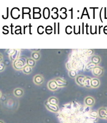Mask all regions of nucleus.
<instances>
[{
    "label": "nucleus",
    "instance_id": "nucleus-25",
    "mask_svg": "<svg viewBox=\"0 0 107 123\" xmlns=\"http://www.w3.org/2000/svg\"><path fill=\"white\" fill-rule=\"evenodd\" d=\"M85 15H86V16H87V18H88V19H90V16H89V14L88 11H87V8H86V7H85V8H84L83 11V12H82L81 16V17H80V19H82V18H83V16H85Z\"/></svg>",
    "mask_w": 107,
    "mask_h": 123
},
{
    "label": "nucleus",
    "instance_id": "nucleus-14",
    "mask_svg": "<svg viewBox=\"0 0 107 123\" xmlns=\"http://www.w3.org/2000/svg\"><path fill=\"white\" fill-rule=\"evenodd\" d=\"M92 88H98L100 85V80L97 78H93L91 82Z\"/></svg>",
    "mask_w": 107,
    "mask_h": 123
},
{
    "label": "nucleus",
    "instance_id": "nucleus-52",
    "mask_svg": "<svg viewBox=\"0 0 107 123\" xmlns=\"http://www.w3.org/2000/svg\"><path fill=\"white\" fill-rule=\"evenodd\" d=\"M0 123H4L3 121H0Z\"/></svg>",
    "mask_w": 107,
    "mask_h": 123
},
{
    "label": "nucleus",
    "instance_id": "nucleus-8",
    "mask_svg": "<svg viewBox=\"0 0 107 123\" xmlns=\"http://www.w3.org/2000/svg\"><path fill=\"white\" fill-rule=\"evenodd\" d=\"M85 78H86V77L84 76H81V75L77 76V77L75 78L76 82H77L80 86H84V87H85V85H84V82H85Z\"/></svg>",
    "mask_w": 107,
    "mask_h": 123
},
{
    "label": "nucleus",
    "instance_id": "nucleus-7",
    "mask_svg": "<svg viewBox=\"0 0 107 123\" xmlns=\"http://www.w3.org/2000/svg\"><path fill=\"white\" fill-rule=\"evenodd\" d=\"M44 81V79L42 76H41L40 74H37L34 76V82L36 84V85H40L42 84Z\"/></svg>",
    "mask_w": 107,
    "mask_h": 123
},
{
    "label": "nucleus",
    "instance_id": "nucleus-46",
    "mask_svg": "<svg viewBox=\"0 0 107 123\" xmlns=\"http://www.w3.org/2000/svg\"><path fill=\"white\" fill-rule=\"evenodd\" d=\"M9 18V7H7V12H6V17L5 20Z\"/></svg>",
    "mask_w": 107,
    "mask_h": 123
},
{
    "label": "nucleus",
    "instance_id": "nucleus-9",
    "mask_svg": "<svg viewBox=\"0 0 107 123\" xmlns=\"http://www.w3.org/2000/svg\"><path fill=\"white\" fill-rule=\"evenodd\" d=\"M54 80L56 82L57 85H58V87H62V86H66V85H67V82L64 79H62L60 78V77L56 78Z\"/></svg>",
    "mask_w": 107,
    "mask_h": 123
},
{
    "label": "nucleus",
    "instance_id": "nucleus-12",
    "mask_svg": "<svg viewBox=\"0 0 107 123\" xmlns=\"http://www.w3.org/2000/svg\"><path fill=\"white\" fill-rule=\"evenodd\" d=\"M50 12V9L47 7H45L43 9V17H44V18L45 20H48L51 16Z\"/></svg>",
    "mask_w": 107,
    "mask_h": 123
},
{
    "label": "nucleus",
    "instance_id": "nucleus-24",
    "mask_svg": "<svg viewBox=\"0 0 107 123\" xmlns=\"http://www.w3.org/2000/svg\"><path fill=\"white\" fill-rule=\"evenodd\" d=\"M45 28H44V26H42V25H40V26H39L38 27H37V33H38L39 35H42L44 33V32H45Z\"/></svg>",
    "mask_w": 107,
    "mask_h": 123
},
{
    "label": "nucleus",
    "instance_id": "nucleus-40",
    "mask_svg": "<svg viewBox=\"0 0 107 123\" xmlns=\"http://www.w3.org/2000/svg\"><path fill=\"white\" fill-rule=\"evenodd\" d=\"M102 9H103V8H102L100 11V13H99V17H100V20L101 22L103 23V20L102 19Z\"/></svg>",
    "mask_w": 107,
    "mask_h": 123
},
{
    "label": "nucleus",
    "instance_id": "nucleus-39",
    "mask_svg": "<svg viewBox=\"0 0 107 123\" xmlns=\"http://www.w3.org/2000/svg\"><path fill=\"white\" fill-rule=\"evenodd\" d=\"M28 28H29V34L30 35H32V32H31V28H33V25H31V23H29V25H28Z\"/></svg>",
    "mask_w": 107,
    "mask_h": 123
},
{
    "label": "nucleus",
    "instance_id": "nucleus-11",
    "mask_svg": "<svg viewBox=\"0 0 107 123\" xmlns=\"http://www.w3.org/2000/svg\"><path fill=\"white\" fill-rule=\"evenodd\" d=\"M22 13H21V15H22V19L25 18V14H28L29 15V19H31V14H30V12L31 11V9L29 7H22Z\"/></svg>",
    "mask_w": 107,
    "mask_h": 123
},
{
    "label": "nucleus",
    "instance_id": "nucleus-17",
    "mask_svg": "<svg viewBox=\"0 0 107 123\" xmlns=\"http://www.w3.org/2000/svg\"><path fill=\"white\" fill-rule=\"evenodd\" d=\"M100 61H101V59L99 56H97V55H94V56H93L91 57V62L95 65L99 64V63L100 62Z\"/></svg>",
    "mask_w": 107,
    "mask_h": 123
},
{
    "label": "nucleus",
    "instance_id": "nucleus-29",
    "mask_svg": "<svg viewBox=\"0 0 107 123\" xmlns=\"http://www.w3.org/2000/svg\"><path fill=\"white\" fill-rule=\"evenodd\" d=\"M97 66V65L94 64V63H93V62H90V63H89L88 64L86 65V68L88 69H93V68H94V67H95Z\"/></svg>",
    "mask_w": 107,
    "mask_h": 123
},
{
    "label": "nucleus",
    "instance_id": "nucleus-33",
    "mask_svg": "<svg viewBox=\"0 0 107 123\" xmlns=\"http://www.w3.org/2000/svg\"><path fill=\"white\" fill-rule=\"evenodd\" d=\"M61 12H62V14H64V13H66L67 12V9L66 7H61L60 10Z\"/></svg>",
    "mask_w": 107,
    "mask_h": 123
},
{
    "label": "nucleus",
    "instance_id": "nucleus-31",
    "mask_svg": "<svg viewBox=\"0 0 107 123\" xmlns=\"http://www.w3.org/2000/svg\"><path fill=\"white\" fill-rule=\"evenodd\" d=\"M41 9L37 7H33V13H40Z\"/></svg>",
    "mask_w": 107,
    "mask_h": 123
},
{
    "label": "nucleus",
    "instance_id": "nucleus-3",
    "mask_svg": "<svg viewBox=\"0 0 107 123\" xmlns=\"http://www.w3.org/2000/svg\"><path fill=\"white\" fill-rule=\"evenodd\" d=\"M98 117L102 119H107V109L105 107H101L98 110Z\"/></svg>",
    "mask_w": 107,
    "mask_h": 123
},
{
    "label": "nucleus",
    "instance_id": "nucleus-5",
    "mask_svg": "<svg viewBox=\"0 0 107 123\" xmlns=\"http://www.w3.org/2000/svg\"><path fill=\"white\" fill-rule=\"evenodd\" d=\"M45 104L46 105V107L50 111H53V112H58L59 111V108L58 105H53L52 104L49 103L48 101H47Z\"/></svg>",
    "mask_w": 107,
    "mask_h": 123
},
{
    "label": "nucleus",
    "instance_id": "nucleus-28",
    "mask_svg": "<svg viewBox=\"0 0 107 123\" xmlns=\"http://www.w3.org/2000/svg\"><path fill=\"white\" fill-rule=\"evenodd\" d=\"M9 27L8 26H6V25H5V26H4L3 27V34H4V35H7V34H9Z\"/></svg>",
    "mask_w": 107,
    "mask_h": 123
},
{
    "label": "nucleus",
    "instance_id": "nucleus-27",
    "mask_svg": "<svg viewBox=\"0 0 107 123\" xmlns=\"http://www.w3.org/2000/svg\"><path fill=\"white\" fill-rule=\"evenodd\" d=\"M69 76H70V77H72V78H75V77L76 78L77 76V72H76V71L74 70V69H71V70L69 71Z\"/></svg>",
    "mask_w": 107,
    "mask_h": 123
},
{
    "label": "nucleus",
    "instance_id": "nucleus-21",
    "mask_svg": "<svg viewBox=\"0 0 107 123\" xmlns=\"http://www.w3.org/2000/svg\"><path fill=\"white\" fill-rule=\"evenodd\" d=\"M53 27L50 25H48V26H47L45 28V32H46L47 34L48 35H50L53 33Z\"/></svg>",
    "mask_w": 107,
    "mask_h": 123
},
{
    "label": "nucleus",
    "instance_id": "nucleus-44",
    "mask_svg": "<svg viewBox=\"0 0 107 123\" xmlns=\"http://www.w3.org/2000/svg\"><path fill=\"white\" fill-rule=\"evenodd\" d=\"M56 23H54V34H56Z\"/></svg>",
    "mask_w": 107,
    "mask_h": 123
},
{
    "label": "nucleus",
    "instance_id": "nucleus-36",
    "mask_svg": "<svg viewBox=\"0 0 107 123\" xmlns=\"http://www.w3.org/2000/svg\"><path fill=\"white\" fill-rule=\"evenodd\" d=\"M59 16H60V15H59V14L58 13V14L52 15H51V17H52V18L53 19V20H56V19H57L58 18Z\"/></svg>",
    "mask_w": 107,
    "mask_h": 123
},
{
    "label": "nucleus",
    "instance_id": "nucleus-41",
    "mask_svg": "<svg viewBox=\"0 0 107 123\" xmlns=\"http://www.w3.org/2000/svg\"><path fill=\"white\" fill-rule=\"evenodd\" d=\"M10 27H11V34L12 35H13V24L11 23V25H10Z\"/></svg>",
    "mask_w": 107,
    "mask_h": 123
},
{
    "label": "nucleus",
    "instance_id": "nucleus-19",
    "mask_svg": "<svg viewBox=\"0 0 107 123\" xmlns=\"http://www.w3.org/2000/svg\"><path fill=\"white\" fill-rule=\"evenodd\" d=\"M22 70H23V72L24 73L27 74H28L31 73L32 70H33V68L29 67V66L27 65L25 67H24L23 69Z\"/></svg>",
    "mask_w": 107,
    "mask_h": 123
},
{
    "label": "nucleus",
    "instance_id": "nucleus-32",
    "mask_svg": "<svg viewBox=\"0 0 107 123\" xmlns=\"http://www.w3.org/2000/svg\"><path fill=\"white\" fill-rule=\"evenodd\" d=\"M51 11H52V12H53V14H58V9L57 7H53L52 9V10H51Z\"/></svg>",
    "mask_w": 107,
    "mask_h": 123
},
{
    "label": "nucleus",
    "instance_id": "nucleus-15",
    "mask_svg": "<svg viewBox=\"0 0 107 123\" xmlns=\"http://www.w3.org/2000/svg\"><path fill=\"white\" fill-rule=\"evenodd\" d=\"M92 79L89 77H86L85 79V82H84V85L85 87L87 88H91V82Z\"/></svg>",
    "mask_w": 107,
    "mask_h": 123
},
{
    "label": "nucleus",
    "instance_id": "nucleus-51",
    "mask_svg": "<svg viewBox=\"0 0 107 123\" xmlns=\"http://www.w3.org/2000/svg\"><path fill=\"white\" fill-rule=\"evenodd\" d=\"M103 28V26H99V34H100V29L101 28Z\"/></svg>",
    "mask_w": 107,
    "mask_h": 123
},
{
    "label": "nucleus",
    "instance_id": "nucleus-38",
    "mask_svg": "<svg viewBox=\"0 0 107 123\" xmlns=\"http://www.w3.org/2000/svg\"><path fill=\"white\" fill-rule=\"evenodd\" d=\"M0 68H1V69H0L1 71H3V69H4V68H5V65H4V63H2V62H1V64H0Z\"/></svg>",
    "mask_w": 107,
    "mask_h": 123
},
{
    "label": "nucleus",
    "instance_id": "nucleus-45",
    "mask_svg": "<svg viewBox=\"0 0 107 123\" xmlns=\"http://www.w3.org/2000/svg\"><path fill=\"white\" fill-rule=\"evenodd\" d=\"M60 34V23H58V34Z\"/></svg>",
    "mask_w": 107,
    "mask_h": 123
},
{
    "label": "nucleus",
    "instance_id": "nucleus-47",
    "mask_svg": "<svg viewBox=\"0 0 107 123\" xmlns=\"http://www.w3.org/2000/svg\"><path fill=\"white\" fill-rule=\"evenodd\" d=\"M31 51H33V52H39L40 51V49H31Z\"/></svg>",
    "mask_w": 107,
    "mask_h": 123
},
{
    "label": "nucleus",
    "instance_id": "nucleus-23",
    "mask_svg": "<svg viewBox=\"0 0 107 123\" xmlns=\"http://www.w3.org/2000/svg\"><path fill=\"white\" fill-rule=\"evenodd\" d=\"M32 59H33L34 60H39L40 57V55L39 52H33L32 53Z\"/></svg>",
    "mask_w": 107,
    "mask_h": 123
},
{
    "label": "nucleus",
    "instance_id": "nucleus-18",
    "mask_svg": "<svg viewBox=\"0 0 107 123\" xmlns=\"http://www.w3.org/2000/svg\"><path fill=\"white\" fill-rule=\"evenodd\" d=\"M35 65H36V60H34L32 58L27 59V65L31 67V68H33L35 66Z\"/></svg>",
    "mask_w": 107,
    "mask_h": 123
},
{
    "label": "nucleus",
    "instance_id": "nucleus-2",
    "mask_svg": "<svg viewBox=\"0 0 107 123\" xmlns=\"http://www.w3.org/2000/svg\"><path fill=\"white\" fill-rule=\"evenodd\" d=\"M20 9L19 7H13L11 9V16L12 18L14 20L19 18L20 17V14H19V12Z\"/></svg>",
    "mask_w": 107,
    "mask_h": 123
},
{
    "label": "nucleus",
    "instance_id": "nucleus-48",
    "mask_svg": "<svg viewBox=\"0 0 107 123\" xmlns=\"http://www.w3.org/2000/svg\"><path fill=\"white\" fill-rule=\"evenodd\" d=\"M28 28V25L27 26V25H25L23 26V34H26V28Z\"/></svg>",
    "mask_w": 107,
    "mask_h": 123
},
{
    "label": "nucleus",
    "instance_id": "nucleus-4",
    "mask_svg": "<svg viewBox=\"0 0 107 123\" xmlns=\"http://www.w3.org/2000/svg\"><path fill=\"white\" fill-rule=\"evenodd\" d=\"M93 74L96 77H99L103 74V69L100 67L96 66L93 69Z\"/></svg>",
    "mask_w": 107,
    "mask_h": 123
},
{
    "label": "nucleus",
    "instance_id": "nucleus-34",
    "mask_svg": "<svg viewBox=\"0 0 107 123\" xmlns=\"http://www.w3.org/2000/svg\"><path fill=\"white\" fill-rule=\"evenodd\" d=\"M69 11L71 13V14H70V18L73 19L74 18V8L72 7L69 10Z\"/></svg>",
    "mask_w": 107,
    "mask_h": 123
},
{
    "label": "nucleus",
    "instance_id": "nucleus-10",
    "mask_svg": "<svg viewBox=\"0 0 107 123\" xmlns=\"http://www.w3.org/2000/svg\"><path fill=\"white\" fill-rule=\"evenodd\" d=\"M85 103L87 106L92 107L95 103V100L93 98L91 97V96H88V97L85 98Z\"/></svg>",
    "mask_w": 107,
    "mask_h": 123
},
{
    "label": "nucleus",
    "instance_id": "nucleus-49",
    "mask_svg": "<svg viewBox=\"0 0 107 123\" xmlns=\"http://www.w3.org/2000/svg\"><path fill=\"white\" fill-rule=\"evenodd\" d=\"M84 26H85V23H82V34H85V31H84Z\"/></svg>",
    "mask_w": 107,
    "mask_h": 123
},
{
    "label": "nucleus",
    "instance_id": "nucleus-43",
    "mask_svg": "<svg viewBox=\"0 0 107 123\" xmlns=\"http://www.w3.org/2000/svg\"><path fill=\"white\" fill-rule=\"evenodd\" d=\"M103 32H104L105 34L107 35V26H105V27H103Z\"/></svg>",
    "mask_w": 107,
    "mask_h": 123
},
{
    "label": "nucleus",
    "instance_id": "nucleus-42",
    "mask_svg": "<svg viewBox=\"0 0 107 123\" xmlns=\"http://www.w3.org/2000/svg\"><path fill=\"white\" fill-rule=\"evenodd\" d=\"M89 26H89L88 23H86V34H87V35L89 34L88 32V28L89 27Z\"/></svg>",
    "mask_w": 107,
    "mask_h": 123
},
{
    "label": "nucleus",
    "instance_id": "nucleus-50",
    "mask_svg": "<svg viewBox=\"0 0 107 123\" xmlns=\"http://www.w3.org/2000/svg\"><path fill=\"white\" fill-rule=\"evenodd\" d=\"M105 19H107V8H105Z\"/></svg>",
    "mask_w": 107,
    "mask_h": 123
},
{
    "label": "nucleus",
    "instance_id": "nucleus-26",
    "mask_svg": "<svg viewBox=\"0 0 107 123\" xmlns=\"http://www.w3.org/2000/svg\"><path fill=\"white\" fill-rule=\"evenodd\" d=\"M65 31H66V33L68 34V35L71 34L72 33V26H70V25L67 26L66 27V29H65Z\"/></svg>",
    "mask_w": 107,
    "mask_h": 123
},
{
    "label": "nucleus",
    "instance_id": "nucleus-37",
    "mask_svg": "<svg viewBox=\"0 0 107 123\" xmlns=\"http://www.w3.org/2000/svg\"><path fill=\"white\" fill-rule=\"evenodd\" d=\"M60 18L62 19V20H64V19H66L67 17V13H64V16H63L62 15H60Z\"/></svg>",
    "mask_w": 107,
    "mask_h": 123
},
{
    "label": "nucleus",
    "instance_id": "nucleus-6",
    "mask_svg": "<svg viewBox=\"0 0 107 123\" xmlns=\"http://www.w3.org/2000/svg\"><path fill=\"white\" fill-rule=\"evenodd\" d=\"M48 88L52 91H55L58 89V86L57 85L56 82L55 80H52L48 83Z\"/></svg>",
    "mask_w": 107,
    "mask_h": 123
},
{
    "label": "nucleus",
    "instance_id": "nucleus-35",
    "mask_svg": "<svg viewBox=\"0 0 107 123\" xmlns=\"http://www.w3.org/2000/svg\"><path fill=\"white\" fill-rule=\"evenodd\" d=\"M89 9H93V19H95V9H98V7H90Z\"/></svg>",
    "mask_w": 107,
    "mask_h": 123
},
{
    "label": "nucleus",
    "instance_id": "nucleus-22",
    "mask_svg": "<svg viewBox=\"0 0 107 123\" xmlns=\"http://www.w3.org/2000/svg\"><path fill=\"white\" fill-rule=\"evenodd\" d=\"M14 34L16 35H19V34H23L21 32V26H15V30Z\"/></svg>",
    "mask_w": 107,
    "mask_h": 123
},
{
    "label": "nucleus",
    "instance_id": "nucleus-16",
    "mask_svg": "<svg viewBox=\"0 0 107 123\" xmlns=\"http://www.w3.org/2000/svg\"><path fill=\"white\" fill-rule=\"evenodd\" d=\"M13 93H14L15 96H17V97H21L23 94V91L21 88H16L14 90Z\"/></svg>",
    "mask_w": 107,
    "mask_h": 123
},
{
    "label": "nucleus",
    "instance_id": "nucleus-1",
    "mask_svg": "<svg viewBox=\"0 0 107 123\" xmlns=\"http://www.w3.org/2000/svg\"><path fill=\"white\" fill-rule=\"evenodd\" d=\"M27 65V59L25 57H20L13 62V67L17 70L23 69Z\"/></svg>",
    "mask_w": 107,
    "mask_h": 123
},
{
    "label": "nucleus",
    "instance_id": "nucleus-30",
    "mask_svg": "<svg viewBox=\"0 0 107 123\" xmlns=\"http://www.w3.org/2000/svg\"><path fill=\"white\" fill-rule=\"evenodd\" d=\"M42 17L40 13H33V19H40Z\"/></svg>",
    "mask_w": 107,
    "mask_h": 123
},
{
    "label": "nucleus",
    "instance_id": "nucleus-13",
    "mask_svg": "<svg viewBox=\"0 0 107 123\" xmlns=\"http://www.w3.org/2000/svg\"><path fill=\"white\" fill-rule=\"evenodd\" d=\"M19 55H20V51L19 49H15L13 54L10 55V59L12 62H14L17 59H19Z\"/></svg>",
    "mask_w": 107,
    "mask_h": 123
},
{
    "label": "nucleus",
    "instance_id": "nucleus-20",
    "mask_svg": "<svg viewBox=\"0 0 107 123\" xmlns=\"http://www.w3.org/2000/svg\"><path fill=\"white\" fill-rule=\"evenodd\" d=\"M49 103L52 104L53 105H58V99L56 98L55 97H51L48 99V100Z\"/></svg>",
    "mask_w": 107,
    "mask_h": 123
}]
</instances>
